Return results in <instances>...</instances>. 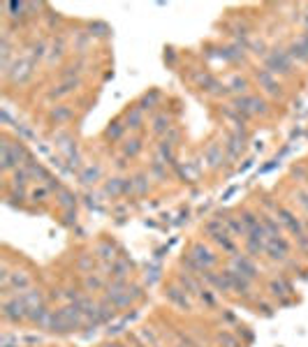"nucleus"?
Instances as JSON below:
<instances>
[{"label":"nucleus","mask_w":308,"mask_h":347,"mask_svg":"<svg viewBox=\"0 0 308 347\" xmlns=\"http://www.w3.org/2000/svg\"><path fill=\"white\" fill-rule=\"evenodd\" d=\"M86 287L88 289H93V287H102V280H97V278H86Z\"/></svg>","instance_id":"nucleus-13"},{"label":"nucleus","mask_w":308,"mask_h":347,"mask_svg":"<svg viewBox=\"0 0 308 347\" xmlns=\"http://www.w3.org/2000/svg\"><path fill=\"white\" fill-rule=\"evenodd\" d=\"M123 118H125V127L127 130H142L144 127V111L139 109V106H130V109H125V116H123Z\"/></svg>","instance_id":"nucleus-2"},{"label":"nucleus","mask_w":308,"mask_h":347,"mask_svg":"<svg viewBox=\"0 0 308 347\" xmlns=\"http://www.w3.org/2000/svg\"><path fill=\"white\" fill-rule=\"evenodd\" d=\"M49 118L51 121H56V125H61V123H65V121H70L72 118V111L67 109L65 104H61V106H56V109H51Z\"/></svg>","instance_id":"nucleus-10"},{"label":"nucleus","mask_w":308,"mask_h":347,"mask_svg":"<svg viewBox=\"0 0 308 347\" xmlns=\"http://www.w3.org/2000/svg\"><path fill=\"white\" fill-rule=\"evenodd\" d=\"M160 104V93L158 91H151V93H144L142 97H139V102H137V106L142 111H148V109H156V106Z\"/></svg>","instance_id":"nucleus-4"},{"label":"nucleus","mask_w":308,"mask_h":347,"mask_svg":"<svg viewBox=\"0 0 308 347\" xmlns=\"http://www.w3.org/2000/svg\"><path fill=\"white\" fill-rule=\"evenodd\" d=\"M207 162L211 167H220V162L225 160V153H222V146H218V144H211V146L207 148Z\"/></svg>","instance_id":"nucleus-6"},{"label":"nucleus","mask_w":308,"mask_h":347,"mask_svg":"<svg viewBox=\"0 0 308 347\" xmlns=\"http://www.w3.org/2000/svg\"><path fill=\"white\" fill-rule=\"evenodd\" d=\"M144 144L139 137H130V139H125V144H123V155L125 157H137L139 153H142Z\"/></svg>","instance_id":"nucleus-5"},{"label":"nucleus","mask_w":308,"mask_h":347,"mask_svg":"<svg viewBox=\"0 0 308 347\" xmlns=\"http://www.w3.org/2000/svg\"><path fill=\"white\" fill-rule=\"evenodd\" d=\"M232 93H241V95H248V88H250V84H248V79H243L241 74H234L232 79H229V86H227Z\"/></svg>","instance_id":"nucleus-7"},{"label":"nucleus","mask_w":308,"mask_h":347,"mask_svg":"<svg viewBox=\"0 0 308 347\" xmlns=\"http://www.w3.org/2000/svg\"><path fill=\"white\" fill-rule=\"evenodd\" d=\"M81 183L84 185H91V183H97V178H100V169L97 167H91V165H86L84 167V171H81Z\"/></svg>","instance_id":"nucleus-11"},{"label":"nucleus","mask_w":308,"mask_h":347,"mask_svg":"<svg viewBox=\"0 0 308 347\" xmlns=\"http://www.w3.org/2000/svg\"><path fill=\"white\" fill-rule=\"evenodd\" d=\"M264 63H267V70L271 74H283V76L292 74V58L283 49H271L264 56Z\"/></svg>","instance_id":"nucleus-1"},{"label":"nucleus","mask_w":308,"mask_h":347,"mask_svg":"<svg viewBox=\"0 0 308 347\" xmlns=\"http://www.w3.org/2000/svg\"><path fill=\"white\" fill-rule=\"evenodd\" d=\"M105 192L111 197H118L125 192V181L123 178H109V181L105 183Z\"/></svg>","instance_id":"nucleus-8"},{"label":"nucleus","mask_w":308,"mask_h":347,"mask_svg":"<svg viewBox=\"0 0 308 347\" xmlns=\"http://www.w3.org/2000/svg\"><path fill=\"white\" fill-rule=\"evenodd\" d=\"M148 174H137L135 178H132V188L137 190V195H146L148 192Z\"/></svg>","instance_id":"nucleus-12"},{"label":"nucleus","mask_w":308,"mask_h":347,"mask_svg":"<svg viewBox=\"0 0 308 347\" xmlns=\"http://www.w3.org/2000/svg\"><path fill=\"white\" fill-rule=\"evenodd\" d=\"M172 127V118L167 116V111H158L156 116L151 118V130L153 135H167Z\"/></svg>","instance_id":"nucleus-3"},{"label":"nucleus","mask_w":308,"mask_h":347,"mask_svg":"<svg viewBox=\"0 0 308 347\" xmlns=\"http://www.w3.org/2000/svg\"><path fill=\"white\" fill-rule=\"evenodd\" d=\"M125 130H127V127L123 125L121 121H111L109 127L105 130V137H107V139H111V141H118V139L123 137V132H125Z\"/></svg>","instance_id":"nucleus-9"}]
</instances>
